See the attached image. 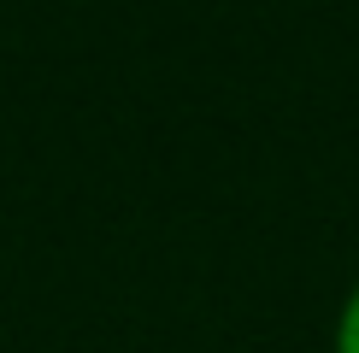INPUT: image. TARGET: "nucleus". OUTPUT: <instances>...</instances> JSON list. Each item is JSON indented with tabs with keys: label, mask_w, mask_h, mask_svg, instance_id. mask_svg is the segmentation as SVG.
I'll return each instance as SVG.
<instances>
[{
	"label": "nucleus",
	"mask_w": 359,
	"mask_h": 353,
	"mask_svg": "<svg viewBox=\"0 0 359 353\" xmlns=\"http://www.w3.org/2000/svg\"><path fill=\"white\" fill-rule=\"evenodd\" d=\"M330 353H359V277H353V289L341 294V306H336V324H330Z\"/></svg>",
	"instance_id": "nucleus-1"
}]
</instances>
